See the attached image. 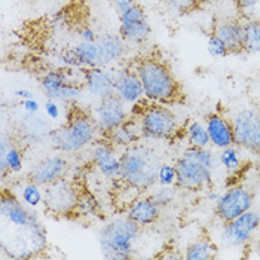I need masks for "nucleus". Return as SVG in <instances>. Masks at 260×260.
I'll return each mask as SVG.
<instances>
[{"label": "nucleus", "instance_id": "nucleus-21", "mask_svg": "<svg viewBox=\"0 0 260 260\" xmlns=\"http://www.w3.org/2000/svg\"><path fill=\"white\" fill-rule=\"evenodd\" d=\"M141 128L140 123L136 119H126L118 128H115L112 133L106 134V139L113 146H131L140 139Z\"/></svg>", "mask_w": 260, "mask_h": 260}, {"label": "nucleus", "instance_id": "nucleus-11", "mask_svg": "<svg viewBox=\"0 0 260 260\" xmlns=\"http://www.w3.org/2000/svg\"><path fill=\"white\" fill-rule=\"evenodd\" d=\"M217 36L229 49V55L244 54L242 21L231 15H216L211 21V33Z\"/></svg>", "mask_w": 260, "mask_h": 260}, {"label": "nucleus", "instance_id": "nucleus-22", "mask_svg": "<svg viewBox=\"0 0 260 260\" xmlns=\"http://www.w3.org/2000/svg\"><path fill=\"white\" fill-rule=\"evenodd\" d=\"M152 28L147 20L133 21V22H120L119 36L125 42L131 43H141L149 39Z\"/></svg>", "mask_w": 260, "mask_h": 260}, {"label": "nucleus", "instance_id": "nucleus-30", "mask_svg": "<svg viewBox=\"0 0 260 260\" xmlns=\"http://www.w3.org/2000/svg\"><path fill=\"white\" fill-rule=\"evenodd\" d=\"M140 20H146V12H144V8L141 6L140 3L133 5L131 8H128L126 11L119 14L120 22H133V21Z\"/></svg>", "mask_w": 260, "mask_h": 260}, {"label": "nucleus", "instance_id": "nucleus-36", "mask_svg": "<svg viewBox=\"0 0 260 260\" xmlns=\"http://www.w3.org/2000/svg\"><path fill=\"white\" fill-rule=\"evenodd\" d=\"M80 39H82V42H97L99 36L95 35V31L91 27H85L80 31Z\"/></svg>", "mask_w": 260, "mask_h": 260}, {"label": "nucleus", "instance_id": "nucleus-17", "mask_svg": "<svg viewBox=\"0 0 260 260\" xmlns=\"http://www.w3.org/2000/svg\"><path fill=\"white\" fill-rule=\"evenodd\" d=\"M207 122V131L210 136V141L216 147H229L235 144L234 137V122L224 118L220 113H210L205 118Z\"/></svg>", "mask_w": 260, "mask_h": 260}, {"label": "nucleus", "instance_id": "nucleus-7", "mask_svg": "<svg viewBox=\"0 0 260 260\" xmlns=\"http://www.w3.org/2000/svg\"><path fill=\"white\" fill-rule=\"evenodd\" d=\"M82 195L72 181L61 179L57 183L46 186L43 195L45 210L55 216H70L80 207Z\"/></svg>", "mask_w": 260, "mask_h": 260}, {"label": "nucleus", "instance_id": "nucleus-19", "mask_svg": "<svg viewBox=\"0 0 260 260\" xmlns=\"http://www.w3.org/2000/svg\"><path fill=\"white\" fill-rule=\"evenodd\" d=\"M126 217L136 221L140 228L150 226L156 223L160 217V205L153 198V195L143 197L136 202H133V205L126 213Z\"/></svg>", "mask_w": 260, "mask_h": 260}, {"label": "nucleus", "instance_id": "nucleus-28", "mask_svg": "<svg viewBox=\"0 0 260 260\" xmlns=\"http://www.w3.org/2000/svg\"><path fill=\"white\" fill-rule=\"evenodd\" d=\"M220 160L228 171H237V170H240L241 160L240 156H238V150L234 146H229V147H224L223 149V152L220 153Z\"/></svg>", "mask_w": 260, "mask_h": 260}, {"label": "nucleus", "instance_id": "nucleus-33", "mask_svg": "<svg viewBox=\"0 0 260 260\" xmlns=\"http://www.w3.org/2000/svg\"><path fill=\"white\" fill-rule=\"evenodd\" d=\"M208 51L211 55L214 57H228L229 55V49L224 45V42H221L217 36L210 35L208 36Z\"/></svg>", "mask_w": 260, "mask_h": 260}, {"label": "nucleus", "instance_id": "nucleus-38", "mask_svg": "<svg viewBox=\"0 0 260 260\" xmlns=\"http://www.w3.org/2000/svg\"><path fill=\"white\" fill-rule=\"evenodd\" d=\"M22 107H24L28 113H36V112L39 110V103L35 100V99H31V100H24Z\"/></svg>", "mask_w": 260, "mask_h": 260}, {"label": "nucleus", "instance_id": "nucleus-26", "mask_svg": "<svg viewBox=\"0 0 260 260\" xmlns=\"http://www.w3.org/2000/svg\"><path fill=\"white\" fill-rule=\"evenodd\" d=\"M164 2L170 9H173L180 15H190L198 11H202L208 3V0H164Z\"/></svg>", "mask_w": 260, "mask_h": 260}, {"label": "nucleus", "instance_id": "nucleus-27", "mask_svg": "<svg viewBox=\"0 0 260 260\" xmlns=\"http://www.w3.org/2000/svg\"><path fill=\"white\" fill-rule=\"evenodd\" d=\"M187 137L190 141V146H195V147H207L210 143V136H208L207 126H204L198 120H195L189 125Z\"/></svg>", "mask_w": 260, "mask_h": 260}, {"label": "nucleus", "instance_id": "nucleus-34", "mask_svg": "<svg viewBox=\"0 0 260 260\" xmlns=\"http://www.w3.org/2000/svg\"><path fill=\"white\" fill-rule=\"evenodd\" d=\"M174 197H176V190L173 187H170V186H162L159 190L153 195V198L156 200V202L159 204L160 207L168 205L170 202H173Z\"/></svg>", "mask_w": 260, "mask_h": 260}, {"label": "nucleus", "instance_id": "nucleus-32", "mask_svg": "<svg viewBox=\"0 0 260 260\" xmlns=\"http://www.w3.org/2000/svg\"><path fill=\"white\" fill-rule=\"evenodd\" d=\"M177 179V173H176V167L174 165H168L164 164L160 165L159 173H158V181L162 186H171Z\"/></svg>", "mask_w": 260, "mask_h": 260}, {"label": "nucleus", "instance_id": "nucleus-10", "mask_svg": "<svg viewBox=\"0 0 260 260\" xmlns=\"http://www.w3.org/2000/svg\"><path fill=\"white\" fill-rule=\"evenodd\" d=\"M235 144L260 156V112L244 109L234 119Z\"/></svg>", "mask_w": 260, "mask_h": 260}, {"label": "nucleus", "instance_id": "nucleus-12", "mask_svg": "<svg viewBox=\"0 0 260 260\" xmlns=\"http://www.w3.org/2000/svg\"><path fill=\"white\" fill-rule=\"evenodd\" d=\"M260 226V214L248 210L240 217L224 223L223 240L231 245H242L248 242L253 232Z\"/></svg>", "mask_w": 260, "mask_h": 260}, {"label": "nucleus", "instance_id": "nucleus-37", "mask_svg": "<svg viewBox=\"0 0 260 260\" xmlns=\"http://www.w3.org/2000/svg\"><path fill=\"white\" fill-rule=\"evenodd\" d=\"M45 109H46V113L49 115V118H52V119H58V115H60V112H58V106L54 103L52 100L46 101V104H45Z\"/></svg>", "mask_w": 260, "mask_h": 260}, {"label": "nucleus", "instance_id": "nucleus-13", "mask_svg": "<svg viewBox=\"0 0 260 260\" xmlns=\"http://www.w3.org/2000/svg\"><path fill=\"white\" fill-rule=\"evenodd\" d=\"M126 120V112L123 109V100L118 94L101 99L97 107V123L101 134H109Z\"/></svg>", "mask_w": 260, "mask_h": 260}, {"label": "nucleus", "instance_id": "nucleus-18", "mask_svg": "<svg viewBox=\"0 0 260 260\" xmlns=\"http://www.w3.org/2000/svg\"><path fill=\"white\" fill-rule=\"evenodd\" d=\"M116 94L126 103H136L144 95V88L136 69H123L115 78Z\"/></svg>", "mask_w": 260, "mask_h": 260}, {"label": "nucleus", "instance_id": "nucleus-23", "mask_svg": "<svg viewBox=\"0 0 260 260\" xmlns=\"http://www.w3.org/2000/svg\"><path fill=\"white\" fill-rule=\"evenodd\" d=\"M217 245L210 238H198L186 247L184 259L189 260H210L217 256Z\"/></svg>", "mask_w": 260, "mask_h": 260}, {"label": "nucleus", "instance_id": "nucleus-3", "mask_svg": "<svg viewBox=\"0 0 260 260\" xmlns=\"http://www.w3.org/2000/svg\"><path fill=\"white\" fill-rule=\"evenodd\" d=\"M97 133H100L97 120L82 107L72 106L66 122L49 133V139L55 149L66 153H75L95 140Z\"/></svg>", "mask_w": 260, "mask_h": 260}, {"label": "nucleus", "instance_id": "nucleus-16", "mask_svg": "<svg viewBox=\"0 0 260 260\" xmlns=\"http://www.w3.org/2000/svg\"><path fill=\"white\" fill-rule=\"evenodd\" d=\"M82 75L85 88L95 97L106 99L109 95L116 94L115 89V78L116 75L104 70V67H82Z\"/></svg>", "mask_w": 260, "mask_h": 260}, {"label": "nucleus", "instance_id": "nucleus-6", "mask_svg": "<svg viewBox=\"0 0 260 260\" xmlns=\"http://www.w3.org/2000/svg\"><path fill=\"white\" fill-rule=\"evenodd\" d=\"M139 118L141 136L146 139H171L179 128V120L173 110L165 107V104H159L155 101L141 109Z\"/></svg>", "mask_w": 260, "mask_h": 260}, {"label": "nucleus", "instance_id": "nucleus-35", "mask_svg": "<svg viewBox=\"0 0 260 260\" xmlns=\"http://www.w3.org/2000/svg\"><path fill=\"white\" fill-rule=\"evenodd\" d=\"M112 3H113L116 12H118V14H122L123 11H126L128 8H131V6L136 5L137 2H136V0H112Z\"/></svg>", "mask_w": 260, "mask_h": 260}, {"label": "nucleus", "instance_id": "nucleus-29", "mask_svg": "<svg viewBox=\"0 0 260 260\" xmlns=\"http://www.w3.org/2000/svg\"><path fill=\"white\" fill-rule=\"evenodd\" d=\"M22 200L25 204L31 205V207H36L39 205L40 202L43 201V195L40 192L39 184L36 183H28L24 189H22Z\"/></svg>", "mask_w": 260, "mask_h": 260}, {"label": "nucleus", "instance_id": "nucleus-20", "mask_svg": "<svg viewBox=\"0 0 260 260\" xmlns=\"http://www.w3.org/2000/svg\"><path fill=\"white\" fill-rule=\"evenodd\" d=\"M99 46V66L106 67L113 61H118L125 54V40L118 35H103L97 39Z\"/></svg>", "mask_w": 260, "mask_h": 260}, {"label": "nucleus", "instance_id": "nucleus-24", "mask_svg": "<svg viewBox=\"0 0 260 260\" xmlns=\"http://www.w3.org/2000/svg\"><path fill=\"white\" fill-rule=\"evenodd\" d=\"M244 31V54L260 52V20L247 18L242 21Z\"/></svg>", "mask_w": 260, "mask_h": 260}, {"label": "nucleus", "instance_id": "nucleus-31", "mask_svg": "<svg viewBox=\"0 0 260 260\" xmlns=\"http://www.w3.org/2000/svg\"><path fill=\"white\" fill-rule=\"evenodd\" d=\"M0 156H5L6 162L9 165V170L11 173H18L22 168V156H21L20 149H17L15 146H11L9 150L6 152V155H0Z\"/></svg>", "mask_w": 260, "mask_h": 260}, {"label": "nucleus", "instance_id": "nucleus-15", "mask_svg": "<svg viewBox=\"0 0 260 260\" xmlns=\"http://www.w3.org/2000/svg\"><path fill=\"white\" fill-rule=\"evenodd\" d=\"M69 170V162L62 156H49L38 162L31 173H30V180L39 186H49L52 183H57L61 180Z\"/></svg>", "mask_w": 260, "mask_h": 260}, {"label": "nucleus", "instance_id": "nucleus-9", "mask_svg": "<svg viewBox=\"0 0 260 260\" xmlns=\"http://www.w3.org/2000/svg\"><path fill=\"white\" fill-rule=\"evenodd\" d=\"M73 70L60 69L46 72L40 79L43 92L51 100H73L78 99L85 88V82L72 80Z\"/></svg>", "mask_w": 260, "mask_h": 260}, {"label": "nucleus", "instance_id": "nucleus-25", "mask_svg": "<svg viewBox=\"0 0 260 260\" xmlns=\"http://www.w3.org/2000/svg\"><path fill=\"white\" fill-rule=\"evenodd\" d=\"M83 67H97L99 66V46L95 42H80L75 46Z\"/></svg>", "mask_w": 260, "mask_h": 260}, {"label": "nucleus", "instance_id": "nucleus-4", "mask_svg": "<svg viewBox=\"0 0 260 260\" xmlns=\"http://www.w3.org/2000/svg\"><path fill=\"white\" fill-rule=\"evenodd\" d=\"M213 155L205 147L190 146L176 162L177 187L200 192L213 179Z\"/></svg>", "mask_w": 260, "mask_h": 260}, {"label": "nucleus", "instance_id": "nucleus-8", "mask_svg": "<svg viewBox=\"0 0 260 260\" xmlns=\"http://www.w3.org/2000/svg\"><path fill=\"white\" fill-rule=\"evenodd\" d=\"M254 201V192L245 186L235 184L219 197L214 205V214L224 223L234 220L248 211Z\"/></svg>", "mask_w": 260, "mask_h": 260}, {"label": "nucleus", "instance_id": "nucleus-1", "mask_svg": "<svg viewBox=\"0 0 260 260\" xmlns=\"http://www.w3.org/2000/svg\"><path fill=\"white\" fill-rule=\"evenodd\" d=\"M134 69L140 76L144 95L149 101L165 106H177L186 103V92L170 64L156 55H144L134 62Z\"/></svg>", "mask_w": 260, "mask_h": 260}, {"label": "nucleus", "instance_id": "nucleus-2", "mask_svg": "<svg viewBox=\"0 0 260 260\" xmlns=\"http://www.w3.org/2000/svg\"><path fill=\"white\" fill-rule=\"evenodd\" d=\"M119 164L120 180L128 187L141 192L155 184L162 165L158 153L144 144L128 146L120 155Z\"/></svg>", "mask_w": 260, "mask_h": 260}, {"label": "nucleus", "instance_id": "nucleus-14", "mask_svg": "<svg viewBox=\"0 0 260 260\" xmlns=\"http://www.w3.org/2000/svg\"><path fill=\"white\" fill-rule=\"evenodd\" d=\"M0 213L3 217H6L9 220V223L20 226V228H25V229L35 228L40 223L38 216L35 213L28 211L20 201L15 198V195L8 189L2 190Z\"/></svg>", "mask_w": 260, "mask_h": 260}, {"label": "nucleus", "instance_id": "nucleus-5", "mask_svg": "<svg viewBox=\"0 0 260 260\" xmlns=\"http://www.w3.org/2000/svg\"><path fill=\"white\" fill-rule=\"evenodd\" d=\"M140 234V226L131 219H116L100 232V248L107 259H129L133 244Z\"/></svg>", "mask_w": 260, "mask_h": 260}, {"label": "nucleus", "instance_id": "nucleus-39", "mask_svg": "<svg viewBox=\"0 0 260 260\" xmlns=\"http://www.w3.org/2000/svg\"><path fill=\"white\" fill-rule=\"evenodd\" d=\"M260 0H234V3L240 8L241 11H244V9H248V8H251V6H254V5H257Z\"/></svg>", "mask_w": 260, "mask_h": 260}, {"label": "nucleus", "instance_id": "nucleus-40", "mask_svg": "<svg viewBox=\"0 0 260 260\" xmlns=\"http://www.w3.org/2000/svg\"><path fill=\"white\" fill-rule=\"evenodd\" d=\"M15 95L20 97V99H24V100H31V99H35V94H33L31 91H28V89H17V91H15Z\"/></svg>", "mask_w": 260, "mask_h": 260}]
</instances>
